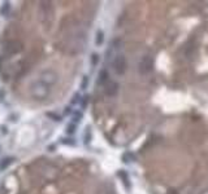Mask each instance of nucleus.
I'll list each match as a JSON object with an SVG mask.
<instances>
[{"label":"nucleus","mask_w":208,"mask_h":194,"mask_svg":"<svg viewBox=\"0 0 208 194\" xmlns=\"http://www.w3.org/2000/svg\"><path fill=\"white\" fill-rule=\"evenodd\" d=\"M57 82V75L55 71L47 70L39 76V79L34 82V84L30 87V93L35 97L37 100H43L50 95L51 87Z\"/></svg>","instance_id":"f257e3e1"},{"label":"nucleus","mask_w":208,"mask_h":194,"mask_svg":"<svg viewBox=\"0 0 208 194\" xmlns=\"http://www.w3.org/2000/svg\"><path fill=\"white\" fill-rule=\"evenodd\" d=\"M112 66H113V70L117 75H124L125 71H126V58H125L124 55H116L115 56V60L112 62Z\"/></svg>","instance_id":"f03ea898"},{"label":"nucleus","mask_w":208,"mask_h":194,"mask_svg":"<svg viewBox=\"0 0 208 194\" xmlns=\"http://www.w3.org/2000/svg\"><path fill=\"white\" fill-rule=\"evenodd\" d=\"M152 67H153V58L151 56H143L141 62L138 65V70L141 74H148L150 71H152Z\"/></svg>","instance_id":"7ed1b4c3"},{"label":"nucleus","mask_w":208,"mask_h":194,"mask_svg":"<svg viewBox=\"0 0 208 194\" xmlns=\"http://www.w3.org/2000/svg\"><path fill=\"white\" fill-rule=\"evenodd\" d=\"M118 92V83L113 80H109L107 84H105V93L108 96H116Z\"/></svg>","instance_id":"20e7f679"},{"label":"nucleus","mask_w":208,"mask_h":194,"mask_svg":"<svg viewBox=\"0 0 208 194\" xmlns=\"http://www.w3.org/2000/svg\"><path fill=\"white\" fill-rule=\"evenodd\" d=\"M108 82H109V74H108L107 69L100 70V72H99V83L100 84H107Z\"/></svg>","instance_id":"39448f33"},{"label":"nucleus","mask_w":208,"mask_h":194,"mask_svg":"<svg viewBox=\"0 0 208 194\" xmlns=\"http://www.w3.org/2000/svg\"><path fill=\"white\" fill-rule=\"evenodd\" d=\"M118 177L121 179V180H122V182H124V185H125V188H128V189H130V179H129V176H128V173L125 172V171H122V169H121V171H118Z\"/></svg>","instance_id":"423d86ee"},{"label":"nucleus","mask_w":208,"mask_h":194,"mask_svg":"<svg viewBox=\"0 0 208 194\" xmlns=\"http://www.w3.org/2000/svg\"><path fill=\"white\" fill-rule=\"evenodd\" d=\"M103 42H104V32L101 30H98L96 34H95V44L98 47H100L101 44H103Z\"/></svg>","instance_id":"0eeeda50"},{"label":"nucleus","mask_w":208,"mask_h":194,"mask_svg":"<svg viewBox=\"0 0 208 194\" xmlns=\"http://www.w3.org/2000/svg\"><path fill=\"white\" fill-rule=\"evenodd\" d=\"M13 162V158H4L0 161V169H5Z\"/></svg>","instance_id":"6e6552de"},{"label":"nucleus","mask_w":208,"mask_h":194,"mask_svg":"<svg viewBox=\"0 0 208 194\" xmlns=\"http://www.w3.org/2000/svg\"><path fill=\"white\" fill-rule=\"evenodd\" d=\"M9 11H11V5H9V3H4L2 9H0V13H2L3 16H8Z\"/></svg>","instance_id":"1a4fd4ad"},{"label":"nucleus","mask_w":208,"mask_h":194,"mask_svg":"<svg viewBox=\"0 0 208 194\" xmlns=\"http://www.w3.org/2000/svg\"><path fill=\"white\" fill-rule=\"evenodd\" d=\"M76 128H77L76 123H70V124H68V125H66V133H68V135H73V133L76 132Z\"/></svg>","instance_id":"9d476101"},{"label":"nucleus","mask_w":208,"mask_h":194,"mask_svg":"<svg viewBox=\"0 0 208 194\" xmlns=\"http://www.w3.org/2000/svg\"><path fill=\"white\" fill-rule=\"evenodd\" d=\"M81 119H82V113H81V111H74V113H73V120H74V123L81 122Z\"/></svg>","instance_id":"9b49d317"},{"label":"nucleus","mask_w":208,"mask_h":194,"mask_svg":"<svg viewBox=\"0 0 208 194\" xmlns=\"http://www.w3.org/2000/svg\"><path fill=\"white\" fill-rule=\"evenodd\" d=\"M91 140V129L90 127L86 128V132H85V144H89Z\"/></svg>","instance_id":"f8f14e48"},{"label":"nucleus","mask_w":208,"mask_h":194,"mask_svg":"<svg viewBox=\"0 0 208 194\" xmlns=\"http://www.w3.org/2000/svg\"><path fill=\"white\" fill-rule=\"evenodd\" d=\"M99 62V55H96V53H93L91 55V65L95 66L96 64Z\"/></svg>","instance_id":"ddd939ff"},{"label":"nucleus","mask_w":208,"mask_h":194,"mask_svg":"<svg viewBox=\"0 0 208 194\" xmlns=\"http://www.w3.org/2000/svg\"><path fill=\"white\" fill-rule=\"evenodd\" d=\"M87 84H89V78L87 76H83V79H82V83H81V89H86V88H87Z\"/></svg>","instance_id":"4468645a"},{"label":"nucleus","mask_w":208,"mask_h":194,"mask_svg":"<svg viewBox=\"0 0 208 194\" xmlns=\"http://www.w3.org/2000/svg\"><path fill=\"white\" fill-rule=\"evenodd\" d=\"M47 116H50V118H54V120H56V122H60L61 120V116L57 115L55 113H47Z\"/></svg>","instance_id":"2eb2a0df"},{"label":"nucleus","mask_w":208,"mask_h":194,"mask_svg":"<svg viewBox=\"0 0 208 194\" xmlns=\"http://www.w3.org/2000/svg\"><path fill=\"white\" fill-rule=\"evenodd\" d=\"M61 142H62V144H65V145H76V142H74L72 139H62V140H61Z\"/></svg>","instance_id":"dca6fc26"},{"label":"nucleus","mask_w":208,"mask_h":194,"mask_svg":"<svg viewBox=\"0 0 208 194\" xmlns=\"http://www.w3.org/2000/svg\"><path fill=\"white\" fill-rule=\"evenodd\" d=\"M82 99H83V100H82V102H81V106H82V108H86V106H87V99H89V96H85V97H82Z\"/></svg>","instance_id":"f3484780"},{"label":"nucleus","mask_w":208,"mask_h":194,"mask_svg":"<svg viewBox=\"0 0 208 194\" xmlns=\"http://www.w3.org/2000/svg\"><path fill=\"white\" fill-rule=\"evenodd\" d=\"M78 102H79V95L76 93L73 96V99H72V104H78Z\"/></svg>","instance_id":"a211bd4d"},{"label":"nucleus","mask_w":208,"mask_h":194,"mask_svg":"<svg viewBox=\"0 0 208 194\" xmlns=\"http://www.w3.org/2000/svg\"><path fill=\"white\" fill-rule=\"evenodd\" d=\"M0 150H2V146H0Z\"/></svg>","instance_id":"6ab92c4d"}]
</instances>
